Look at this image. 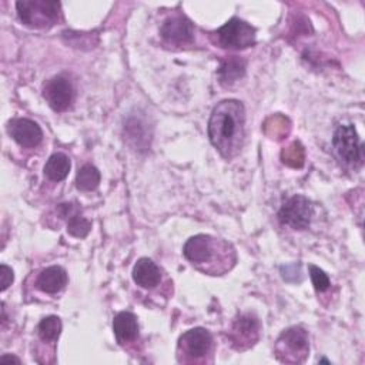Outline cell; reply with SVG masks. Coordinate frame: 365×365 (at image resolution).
<instances>
[{"label":"cell","mask_w":365,"mask_h":365,"mask_svg":"<svg viewBox=\"0 0 365 365\" xmlns=\"http://www.w3.org/2000/svg\"><path fill=\"white\" fill-rule=\"evenodd\" d=\"M208 137L217 151L225 158H234L245 137V108L238 100H222L211 111Z\"/></svg>","instance_id":"obj_1"},{"label":"cell","mask_w":365,"mask_h":365,"mask_svg":"<svg viewBox=\"0 0 365 365\" xmlns=\"http://www.w3.org/2000/svg\"><path fill=\"white\" fill-rule=\"evenodd\" d=\"M182 254L194 268L210 275L225 274L237 261L235 250L230 242L208 234L190 237L184 244Z\"/></svg>","instance_id":"obj_2"},{"label":"cell","mask_w":365,"mask_h":365,"mask_svg":"<svg viewBox=\"0 0 365 365\" xmlns=\"http://www.w3.org/2000/svg\"><path fill=\"white\" fill-rule=\"evenodd\" d=\"M214 341L212 335L205 328H191L185 331L177 344V359L185 364L208 362L212 355Z\"/></svg>","instance_id":"obj_3"},{"label":"cell","mask_w":365,"mask_h":365,"mask_svg":"<svg viewBox=\"0 0 365 365\" xmlns=\"http://www.w3.org/2000/svg\"><path fill=\"white\" fill-rule=\"evenodd\" d=\"M19 19L31 29H48L61 19V6L50 0H23L16 3Z\"/></svg>","instance_id":"obj_4"},{"label":"cell","mask_w":365,"mask_h":365,"mask_svg":"<svg viewBox=\"0 0 365 365\" xmlns=\"http://www.w3.org/2000/svg\"><path fill=\"white\" fill-rule=\"evenodd\" d=\"M211 41L228 50H241L255 44V29L237 17L228 20L224 26L210 34Z\"/></svg>","instance_id":"obj_5"},{"label":"cell","mask_w":365,"mask_h":365,"mask_svg":"<svg viewBox=\"0 0 365 365\" xmlns=\"http://www.w3.org/2000/svg\"><path fill=\"white\" fill-rule=\"evenodd\" d=\"M275 356L285 364H299L309 352V338L302 327H289L275 342Z\"/></svg>","instance_id":"obj_6"},{"label":"cell","mask_w":365,"mask_h":365,"mask_svg":"<svg viewBox=\"0 0 365 365\" xmlns=\"http://www.w3.org/2000/svg\"><path fill=\"white\" fill-rule=\"evenodd\" d=\"M314 215V205L311 200L301 194H295L285 200L278 211V220L281 224L294 230H307Z\"/></svg>","instance_id":"obj_7"},{"label":"cell","mask_w":365,"mask_h":365,"mask_svg":"<svg viewBox=\"0 0 365 365\" xmlns=\"http://www.w3.org/2000/svg\"><path fill=\"white\" fill-rule=\"evenodd\" d=\"M332 145L338 157L346 164L358 165L362 163V144L354 124H341L334 131Z\"/></svg>","instance_id":"obj_8"},{"label":"cell","mask_w":365,"mask_h":365,"mask_svg":"<svg viewBox=\"0 0 365 365\" xmlns=\"http://www.w3.org/2000/svg\"><path fill=\"white\" fill-rule=\"evenodd\" d=\"M259 321L251 312L238 314L230 328L228 338L232 346L238 351L252 346L259 338Z\"/></svg>","instance_id":"obj_9"},{"label":"cell","mask_w":365,"mask_h":365,"mask_svg":"<svg viewBox=\"0 0 365 365\" xmlns=\"http://www.w3.org/2000/svg\"><path fill=\"white\" fill-rule=\"evenodd\" d=\"M43 98L54 111L67 110L74 98V88L71 81L63 74L51 77L43 86Z\"/></svg>","instance_id":"obj_10"},{"label":"cell","mask_w":365,"mask_h":365,"mask_svg":"<svg viewBox=\"0 0 365 365\" xmlns=\"http://www.w3.org/2000/svg\"><path fill=\"white\" fill-rule=\"evenodd\" d=\"M160 34L170 44L184 46L194 40V27L184 14L175 13L164 20L160 27Z\"/></svg>","instance_id":"obj_11"},{"label":"cell","mask_w":365,"mask_h":365,"mask_svg":"<svg viewBox=\"0 0 365 365\" xmlns=\"http://www.w3.org/2000/svg\"><path fill=\"white\" fill-rule=\"evenodd\" d=\"M7 131L10 137L21 147H37L43 140V131L40 125L30 118H13L7 123Z\"/></svg>","instance_id":"obj_12"},{"label":"cell","mask_w":365,"mask_h":365,"mask_svg":"<svg viewBox=\"0 0 365 365\" xmlns=\"http://www.w3.org/2000/svg\"><path fill=\"white\" fill-rule=\"evenodd\" d=\"M68 277L63 267L51 265L44 268L36 278V287L46 294H57L67 285Z\"/></svg>","instance_id":"obj_13"},{"label":"cell","mask_w":365,"mask_h":365,"mask_svg":"<svg viewBox=\"0 0 365 365\" xmlns=\"http://www.w3.org/2000/svg\"><path fill=\"white\" fill-rule=\"evenodd\" d=\"M113 331L120 345L134 342L138 338V322L135 315L128 311L118 312L113 319Z\"/></svg>","instance_id":"obj_14"},{"label":"cell","mask_w":365,"mask_h":365,"mask_svg":"<svg viewBox=\"0 0 365 365\" xmlns=\"http://www.w3.org/2000/svg\"><path fill=\"white\" fill-rule=\"evenodd\" d=\"M133 279L141 288H154L161 281V269L153 259L143 257L133 268Z\"/></svg>","instance_id":"obj_15"},{"label":"cell","mask_w":365,"mask_h":365,"mask_svg":"<svg viewBox=\"0 0 365 365\" xmlns=\"http://www.w3.org/2000/svg\"><path fill=\"white\" fill-rule=\"evenodd\" d=\"M245 73V61L237 56L227 57L221 61V66L218 68V77L220 83L224 86H230L240 80Z\"/></svg>","instance_id":"obj_16"},{"label":"cell","mask_w":365,"mask_h":365,"mask_svg":"<svg viewBox=\"0 0 365 365\" xmlns=\"http://www.w3.org/2000/svg\"><path fill=\"white\" fill-rule=\"evenodd\" d=\"M70 158L63 154V153H54L53 155H50V158L47 160L46 165H44V175L50 180V181H63L70 171Z\"/></svg>","instance_id":"obj_17"},{"label":"cell","mask_w":365,"mask_h":365,"mask_svg":"<svg viewBox=\"0 0 365 365\" xmlns=\"http://www.w3.org/2000/svg\"><path fill=\"white\" fill-rule=\"evenodd\" d=\"M100 171L93 164H84L76 175V187L80 191H93L100 184Z\"/></svg>","instance_id":"obj_18"},{"label":"cell","mask_w":365,"mask_h":365,"mask_svg":"<svg viewBox=\"0 0 365 365\" xmlns=\"http://www.w3.org/2000/svg\"><path fill=\"white\" fill-rule=\"evenodd\" d=\"M60 332H61V321L56 315L43 318L37 325V335L44 342L54 344V341H57Z\"/></svg>","instance_id":"obj_19"},{"label":"cell","mask_w":365,"mask_h":365,"mask_svg":"<svg viewBox=\"0 0 365 365\" xmlns=\"http://www.w3.org/2000/svg\"><path fill=\"white\" fill-rule=\"evenodd\" d=\"M91 230V221L81 215L80 211L67 218V232L76 238H84Z\"/></svg>","instance_id":"obj_20"},{"label":"cell","mask_w":365,"mask_h":365,"mask_svg":"<svg viewBox=\"0 0 365 365\" xmlns=\"http://www.w3.org/2000/svg\"><path fill=\"white\" fill-rule=\"evenodd\" d=\"M281 158L287 165L298 168L304 164V147L299 141H294L291 145L282 150Z\"/></svg>","instance_id":"obj_21"},{"label":"cell","mask_w":365,"mask_h":365,"mask_svg":"<svg viewBox=\"0 0 365 365\" xmlns=\"http://www.w3.org/2000/svg\"><path fill=\"white\" fill-rule=\"evenodd\" d=\"M309 275H311V281H312V285L317 292H324L331 287V281H329L328 275L321 268H318L315 265H309Z\"/></svg>","instance_id":"obj_22"},{"label":"cell","mask_w":365,"mask_h":365,"mask_svg":"<svg viewBox=\"0 0 365 365\" xmlns=\"http://www.w3.org/2000/svg\"><path fill=\"white\" fill-rule=\"evenodd\" d=\"M0 274H1V291H6L11 282H13V269L7 267L6 264L0 265Z\"/></svg>","instance_id":"obj_23"},{"label":"cell","mask_w":365,"mask_h":365,"mask_svg":"<svg viewBox=\"0 0 365 365\" xmlns=\"http://www.w3.org/2000/svg\"><path fill=\"white\" fill-rule=\"evenodd\" d=\"M0 361L1 362H6V361H10V362H16V364H20L21 361L17 358V356H13V355H7V354H4V355H1V358H0Z\"/></svg>","instance_id":"obj_24"}]
</instances>
